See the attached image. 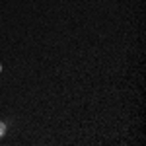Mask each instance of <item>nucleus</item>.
Instances as JSON below:
<instances>
[{
	"label": "nucleus",
	"instance_id": "obj_1",
	"mask_svg": "<svg viewBox=\"0 0 146 146\" xmlns=\"http://www.w3.org/2000/svg\"><path fill=\"white\" fill-rule=\"evenodd\" d=\"M6 131H8V127H6V123L4 121H0V138L6 135Z\"/></svg>",
	"mask_w": 146,
	"mask_h": 146
},
{
	"label": "nucleus",
	"instance_id": "obj_2",
	"mask_svg": "<svg viewBox=\"0 0 146 146\" xmlns=\"http://www.w3.org/2000/svg\"><path fill=\"white\" fill-rule=\"evenodd\" d=\"M0 72H2V64H0Z\"/></svg>",
	"mask_w": 146,
	"mask_h": 146
}]
</instances>
